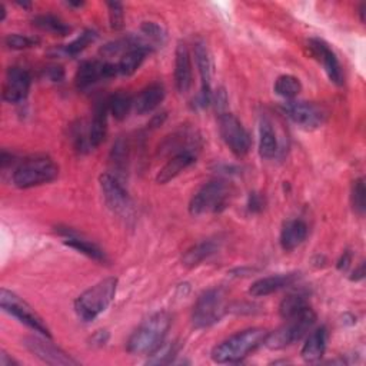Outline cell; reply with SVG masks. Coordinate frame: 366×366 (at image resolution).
<instances>
[{
    "label": "cell",
    "mask_w": 366,
    "mask_h": 366,
    "mask_svg": "<svg viewBox=\"0 0 366 366\" xmlns=\"http://www.w3.org/2000/svg\"><path fill=\"white\" fill-rule=\"evenodd\" d=\"M170 327V316L159 312L147 317L129 337L127 350L133 355H150L164 340Z\"/></svg>",
    "instance_id": "cell-1"
},
{
    "label": "cell",
    "mask_w": 366,
    "mask_h": 366,
    "mask_svg": "<svg viewBox=\"0 0 366 366\" xmlns=\"http://www.w3.org/2000/svg\"><path fill=\"white\" fill-rule=\"evenodd\" d=\"M267 336V330L262 327H250L234 333L223 340L212 350V359L217 363H234L246 357L257 346H260Z\"/></svg>",
    "instance_id": "cell-2"
},
{
    "label": "cell",
    "mask_w": 366,
    "mask_h": 366,
    "mask_svg": "<svg viewBox=\"0 0 366 366\" xmlns=\"http://www.w3.org/2000/svg\"><path fill=\"white\" fill-rule=\"evenodd\" d=\"M116 287L117 279L107 277L84 290L74 302L77 316L84 322L96 319L112 303L116 293Z\"/></svg>",
    "instance_id": "cell-3"
},
{
    "label": "cell",
    "mask_w": 366,
    "mask_h": 366,
    "mask_svg": "<svg viewBox=\"0 0 366 366\" xmlns=\"http://www.w3.org/2000/svg\"><path fill=\"white\" fill-rule=\"evenodd\" d=\"M59 174L57 164L46 156H33L21 160L13 172V183L20 189H29L54 180Z\"/></svg>",
    "instance_id": "cell-4"
},
{
    "label": "cell",
    "mask_w": 366,
    "mask_h": 366,
    "mask_svg": "<svg viewBox=\"0 0 366 366\" xmlns=\"http://www.w3.org/2000/svg\"><path fill=\"white\" fill-rule=\"evenodd\" d=\"M287 322L276 329L272 333H267L264 339V345L272 349V350H279L283 349L296 340H300L315 325L316 322V315L315 312L307 306L305 307L300 313L296 316L286 319Z\"/></svg>",
    "instance_id": "cell-5"
},
{
    "label": "cell",
    "mask_w": 366,
    "mask_h": 366,
    "mask_svg": "<svg viewBox=\"0 0 366 366\" xmlns=\"http://www.w3.org/2000/svg\"><path fill=\"white\" fill-rule=\"evenodd\" d=\"M229 197L227 184L222 180H213L202 186L189 203V210L193 216L204 213H216L224 209Z\"/></svg>",
    "instance_id": "cell-6"
},
{
    "label": "cell",
    "mask_w": 366,
    "mask_h": 366,
    "mask_svg": "<svg viewBox=\"0 0 366 366\" xmlns=\"http://www.w3.org/2000/svg\"><path fill=\"white\" fill-rule=\"evenodd\" d=\"M0 306L4 312L14 316L19 322L24 323L30 329L41 333L46 337L51 336L47 325L36 313V310L27 302H24L21 297L14 295L13 292H10L7 289L0 290Z\"/></svg>",
    "instance_id": "cell-7"
},
{
    "label": "cell",
    "mask_w": 366,
    "mask_h": 366,
    "mask_svg": "<svg viewBox=\"0 0 366 366\" xmlns=\"http://www.w3.org/2000/svg\"><path fill=\"white\" fill-rule=\"evenodd\" d=\"M224 313V293L222 289H209L203 292L193 306L194 327H209L219 322Z\"/></svg>",
    "instance_id": "cell-8"
},
{
    "label": "cell",
    "mask_w": 366,
    "mask_h": 366,
    "mask_svg": "<svg viewBox=\"0 0 366 366\" xmlns=\"http://www.w3.org/2000/svg\"><path fill=\"white\" fill-rule=\"evenodd\" d=\"M219 133L230 149L233 154L237 157L244 156L252 146V139L247 130L243 127L240 120L232 113H220L219 116Z\"/></svg>",
    "instance_id": "cell-9"
},
{
    "label": "cell",
    "mask_w": 366,
    "mask_h": 366,
    "mask_svg": "<svg viewBox=\"0 0 366 366\" xmlns=\"http://www.w3.org/2000/svg\"><path fill=\"white\" fill-rule=\"evenodd\" d=\"M282 109L293 123L306 130L317 129L326 120V110L312 102L289 100L283 104Z\"/></svg>",
    "instance_id": "cell-10"
},
{
    "label": "cell",
    "mask_w": 366,
    "mask_h": 366,
    "mask_svg": "<svg viewBox=\"0 0 366 366\" xmlns=\"http://www.w3.org/2000/svg\"><path fill=\"white\" fill-rule=\"evenodd\" d=\"M106 204L119 216L129 217L132 214V200L122 182L110 173H103L99 179Z\"/></svg>",
    "instance_id": "cell-11"
},
{
    "label": "cell",
    "mask_w": 366,
    "mask_h": 366,
    "mask_svg": "<svg viewBox=\"0 0 366 366\" xmlns=\"http://www.w3.org/2000/svg\"><path fill=\"white\" fill-rule=\"evenodd\" d=\"M23 345L30 353H33L36 357H39L41 362L47 365H61V366L79 365V362L73 359L70 355H67L64 350L40 337H34V336L24 337Z\"/></svg>",
    "instance_id": "cell-12"
},
{
    "label": "cell",
    "mask_w": 366,
    "mask_h": 366,
    "mask_svg": "<svg viewBox=\"0 0 366 366\" xmlns=\"http://www.w3.org/2000/svg\"><path fill=\"white\" fill-rule=\"evenodd\" d=\"M116 74H119L117 64L99 60H87L79 66L74 76V84L79 90H86L99 80L110 79Z\"/></svg>",
    "instance_id": "cell-13"
},
{
    "label": "cell",
    "mask_w": 366,
    "mask_h": 366,
    "mask_svg": "<svg viewBox=\"0 0 366 366\" xmlns=\"http://www.w3.org/2000/svg\"><path fill=\"white\" fill-rule=\"evenodd\" d=\"M307 49H309V53L322 63L330 81L337 86L343 84V71H342L340 63L335 51L329 47V44L322 39H310L307 41Z\"/></svg>",
    "instance_id": "cell-14"
},
{
    "label": "cell",
    "mask_w": 366,
    "mask_h": 366,
    "mask_svg": "<svg viewBox=\"0 0 366 366\" xmlns=\"http://www.w3.org/2000/svg\"><path fill=\"white\" fill-rule=\"evenodd\" d=\"M194 59L199 69L202 87L196 99V104L199 107H206L212 103L213 93H212V60L209 50L203 41H197L194 44Z\"/></svg>",
    "instance_id": "cell-15"
},
{
    "label": "cell",
    "mask_w": 366,
    "mask_h": 366,
    "mask_svg": "<svg viewBox=\"0 0 366 366\" xmlns=\"http://www.w3.org/2000/svg\"><path fill=\"white\" fill-rule=\"evenodd\" d=\"M30 74L27 70L13 66L7 70L3 84V99L9 103L23 102L30 90Z\"/></svg>",
    "instance_id": "cell-16"
},
{
    "label": "cell",
    "mask_w": 366,
    "mask_h": 366,
    "mask_svg": "<svg viewBox=\"0 0 366 366\" xmlns=\"http://www.w3.org/2000/svg\"><path fill=\"white\" fill-rule=\"evenodd\" d=\"M174 86L179 93H187L192 86V60L189 49L179 41L174 51Z\"/></svg>",
    "instance_id": "cell-17"
},
{
    "label": "cell",
    "mask_w": 366,
    "mask_h": 366,
    "mask_svg": "<svg viewBox=\"0 0 366 366\" xmlns=\"http://www.w3.org/2000/svg\"><path fill=\"white\" fill-rule=\"evenodd\" d=\"M297 277H299L297 273H279V274L266 276V277H262V279L256 280L254 283H252L249 293L253 297L267 296L270 293H274L280 289H285V287L293 285L297 280Z\"/></svg>",
    "instance_id": "cell-18"
},
{
    "label": "cell",
    "mask_w": 366,
    "mask_h": 366,
    "mask_svg": "<svg viewBox=\"0 0 366 366\" xmlns=\"http://www.w3.org/2000/svg\"><path fill=\"white\" fill-rule=\"evenodd\" d=\"M164 99V87L160 83L146 86L134 99L133 109L137 114H147L153 112Z\"/></svg>",
    "instance_id": "cell-19"
},
{
    "label": "cell",
    "mask_w": 366,
    "mask_h": 366,
    "mask_svg": "<svg viewBox=\"0 0 366 366\" xmlns=\"http://www.w3.org/2000/svg\"><path fill=\"white\" fill-rule=\"evenodd\" d=\"M194 160H196L194 152H182V153L173 154L166 162V164L159 170V173L156 176V182L160 184H164V183L173 180L184 169H187L190 164H193Z\"/></svg>",
    "instance_id": "cell-20"
},
{
    "label": "cell",
    "mask_w": 366,
    "mask_h": 366,
    "mask_svg": "<svg viewBox=\"0 0 366 366\" xmlns=\"http://www.w3.org/2000/svg\"><path fill=\"white\" fill-rule=\"evenodd\" d=\"M107 113H109L107 100L97 102L93 112L89 136H87V142L90 147H97L99 144L103 143L107 133Z\"/></svg>",
    "instance_id": "cell-21"
},
{
    "label": "cell",
    "mask_w": 366,
    "mask_h": 366,
    "mask_svg": "<svg viewBox=\"0 0 366 366\" xmlns=\"http://www.w3.org/2000/svg\"><path fill=\"white\" fill-rule=\"evenodd\" d=\"M307 236V226L303 220L295 219L285 222L280 230V246L283 250L289 252L300 246Z\"/></svg>",
    "instance_id": "cell-22"
},
{
    "label": "cell",
    "mask_w": 366,
    "mask_h": 366,
    "mask_svg": "<svg viewBox=\"0 0 366 366\" xmlns=\"http://www.w3.org/2000/svg\"><path fill=\"white\" fill-rule=\"evenodd\" d=\"M326 342H327V329L325 326L315 329L313 332H310L306 342L303 343V347L300 350L302 357L306 362H316L325 353Z\"/></svg>",
    "instance_id": "cell-23"
},
{
    "label": "cell",
    "mask_w": 366,
    "mask_h": 366,
    "mask_svg": "<svg viewBox=\"0 0 366 366\" xmlns=\"http://www.w3.org/2000/svg\"><path fill=\"white\" fill-rule=\"evenodd\" d=\"M61 234L64 236V243L67 246L76 249L77 252L86 254L90 259H94L97 262H104L106 260L103 250L97 244L90 242L89 239H86V237H83V236H80V234H77V233H74L69 229L63 230Z\"/></svg>",
    "instance_id": "cell-24"
},
{
    "label": "cell",
    "mask_w": 366,
    "mask_h": 366,
    "mask_svg": "<svg viewBox=\"0 0 366 366\" xmlns=\"http://www.w3.org/2000/svg\"><path fill=\"white\" fill-rule=\"evenodd\" d=\"M279 152V143L273 124L267 117H262L259 126V154L263 159H272Z\"/></svg>",
    "instance_id": "cell-25"
},
{
    "label": "cell",
    "mask_w": 366,
    "mask_h": 366,
    "mask_svg": "<svg viewBox=\"0 0 366 366\" xmlns=\"http://www.w3.org/2000/svg\"><path fill=\"white\" fill-rule=\"evenodd\" d=\"M129 163V143L126 139L119 137L110 152V167L114 172V177L120 180V174L127 170Z\"/></svg>",
    "instance_id": "cell-26"
},
{
    "label": "cell",
    "mask_w": 366,
    "mask_h": 366,
    "mask_svg": "<svg viewBox=\"0 0 366 366\" xmlns=\"http://www.w3.org/2000/svg\"><path fill=\"white\" fill-rule=\"evenodd\" d=\"M216 249H217V246L212 240L200 242L186 250V253L182 257V262L187 267H194V266L200 264L204 259L210 257L216 252Z\"/></svg>",
    "instance_id": "cell-27"
},
{
    "label": "cell",
    "mask_w": 366,
    "mask_h": 366,
    "mask_svg": "<svg viewBox=\"0 0 366 366\" xmlns=\"http://www.w3.org/2000/svg\"><path fill=\"white\" fill-rule=\"evenodd\" d=\"M109 113L116 120H123L127 117L130 109L133 107V99L126 92H116L107 99Z\"/></svg>",
    "instance_id": "cell-28"
},
{
    "label": "cell",
    "mask_w": 366,
    "mask_h": 366,
    "mask_svg": "<svg viewBox=\"0 0 366 366\" xmlns=\"http://www.w3.org/2000/svg\"><path fill=\"white\" fill-rule=\"evenodd\" d=\"M305 307H307L306 295L302 292H293L289 293L279 305V315L283 319H290L300 313Z\"/></svg>",
    "instance_id": "cell-29"
},
{
    "label": "cell",
    "mask_w": 366,
    "mask_h": 366,
    "mask_svg": "<svg viewBox=\"0 0 366 366\" xmlns=\"http://www.w3.org/2000/svg\"><path fill=\"white\" fill-rule=\"evenodd\" d=\"M147 53H149V50H146V49H132V50L126 51L117 63L119 73L123 76L133 74L143 63Z\"/></svg>",
    "instance_id": "cell-30"
},
{
    "label": "cell",
    "mask_w": 366,
    "mask_h": 366,
    "mask_svg": "<svg viewBox=\"0 0 366 366\" xmlns=\"http://www.w3.org/2000/svg\"><path fill=\"white\" fill-rule=\"evenodd\" d=\"M33 24L40 30L54 33L59 36H66L70 31V27L61 19L53 14H39L33 19Z\"/></svg>",
    "instance_id": "cell-31"
},
{
    "label": "cell",
    "mask_w": 366,
    "mask_h": 366,
    "mask_svg": "<svg viewBox=\"0 0 366 366\" xmlns=\"http://www.w3.org/2000/svg\"><path fill=\"white\" fill-rule=\"evenodd\" d=\"M273 87L279 96H282L285 99H293L300 93L302 83L296 76L282 74L276 79Z\"/></svg>",
    "instance_id": "cell-32"
},
{
    "label": "cell",
    "mask_w": 366,
    "mask_h": 366,
    "mask_svg": "<svg viewBox=\"0 0 366 366\" xmlns=\"http://www.w3.org/2000/svg\"><path fill=\"white\" fill-rule=\"evenodd\" d=\"M96 37H97L96 31H93V30H84V31H83L80 36H77L73 41H70L69 44H66L64 49H63V51H64V54H67V56H76V54H79L80 51H83L90 43H93V41L96 40Z\"/></svg>",
    "instance_id": "cell-33"
},
{
    "label": "cell",
    "mask_w": 366,
    "mask_h": 366,
    "mask_svg": "<svg viewBox=\"0 0 366 366\" xmlns=\"http://www.w3.org/2000/svg\"><path fill=\"white\" fill-rule=\"evenodd\" d=\"M350 200H352V207L353 210L359 214L363 216L365 209H366V189H365V182L363 179H356L352 184V194H350Z\"/></svg>",
    "instance_id": "cell-34"
},
{
    "label": "cell",
    "mask_w": 366,
    "mask_h": 366,
    "mask_svg": "<svg viewBox=\"0 0 366 366\" xmlns=\"http://www.w3.org/2000/svg\"><path fill=\"white\" fill-rule=\"evenodd\" d=\"M4 44L11 50H23V49L34 47L36 44H39V39L31 37V36H26V34L11 33V34H7L4 37Z\"/></svg>",
    "instance_id": "cell-35"
},
{
    "label": "cell",
    "mask_w": 366,
    "mask_h": 366,
    "mask_svg": "<svg viewBox=\"0 0 366 366\" xmlns=\"http://www.w3.org/2000/svg\"><path fill=\"white\" fill-rule=\"evenodd\" d=\"M177 353V346L176 343H162L153 353H150V359L147 360V363H169L172 362L173 356Z\"/></svg>",
    "instance_id": "cell-36"
},
{
    "label": "cell",
    "mask_w": 366,
    "mask_h": 366,
    "mask_svg": "<svg viewBox=\"0 0 366 366\" xmlns=\"http://www.w3.org/2000/svg\"><path fill=\"white\" fill-rule=\"evenodd\" d=\"M107 9H109V21H110V27L113 30H120L124 24V11H123V6L119 1H107L106 3Z\"/></svg>",
    "instance_id": "cell-37"
},
{
    "label": "cell",
    "mask_w": 366,
    "mask_h": 366,
    "mask_svg": "<svg viewBox=\"0 0 366 366\" xmlns=\"http://www.w3.org/2000/svg\"><path fill=\"white\" fill-rule=\"evenodd\" d=\"M140 30L142 33L150 40V41H154V43H163L164 41V31L163 29L154 23V21H143L142 26H140Z\"/></svg>",
    "instance_id": "cell-38"
},
{
    "label": "cell",
    "mask_w": 366,
    "mask_h": 366,
    "mask_svg": "<svg viewBox=\"0 0 366 366\" xmlns=\"http://www.w3.org/2000/svg\"><path fill=\"white\" fill-rule=\"evenodd\" d=\"M264 207V199L262 197L260 193H250L249 200H247V210L250 213H259Z\"/></svg>",
    "instance_id": "cell-39"
},
{
    "label": "cell",
    "mask_w": 366,
    "mask_h": 366,
    "mask_svg": "<svg viewBox=\"0 0 366 366\" xmlns=\"http://www.w3.org/2000/svg\"><path fill=\"white\" fill-rule=\"evenodd\" d=\"M107 339H109V333H107V330H97L93 336H92V339H90V345H93V346H103L106 342H107Z\"/></svg>",
    "instance_id": "cell-40"
},
{
    "label": "cell",
    "mask_w": 366,
    "mask_h": 366,
    "mask_svg": "<svg viewBox=\"0 0 366 366\" xmlns=\"http://www.w3.org/2000/svg\"><path fill=\"white\" fill-rule=\"evenodd\" d=\"M63 69L60 66H53L47 69V76L53 80V81H60L63 79Z\"/></svg>",
    "instance_id": "cell-41"
},
{
    "label": "cell",
    "mask_w": 366,
    "mask_h": 366,
    "mask_svg": "<svg viewBox=\"0 0 366 366\" xmlns=\"http://www.w3.org/2000/svg\"><path fill=\"white\" fill-rule=\"evenodd\" d=\"M350 260H352V256H350V253L346 250V252L342 254V257L339 259V262H337V269H339V270H346V269L349 267V264H350Z\"/></svg>",
    "instance_id": "cell-42"
},
{
    "label": "cell",
    "mask_w": 366,
    "mask_h": 366,
    "mask_svg": "<svg viewBox=\"0 0 366 366\" xmlns=\"http://www.w3.org/2000/svg\"><path fill=\"white\" fill-rule=\"evenodd\" d=\"M16 366V365H19L14 359H11V357H9V355L4 352V350H1L0 352V366Z\"/></svg>",
    "instance_id": "cell-43"
},
{
    "label": "cell",
    "mask_w": 366,
    "mask_h": 366,
    "mask_svg": "<svg viewBox=\"0 0 366 366\" xmlns=\"http://www.w3.org/2000/svg\"><path fill=\"white\" fill-rule=\"evenodd\" d=\"M353 274H355V276H352L350 279H352V280H355V282H356V280L363 279V276H365V264H363V263H360V266L353 272Z\"/></svg>",
    "instance_id": "cell-44"
},
{
    "label": "cell",
    "mask_w": 366,
    "mask_h": 366,
    "mask_svg": "<svg viewBox=\"0 0 366 366\" xmlns=\"http://www.w3.org/2000/svg\"><path fill=\"white\" fill-rule=\"evenodd\" d=\"M359 13H360V20H362V21H365V4H363V3L360 4Z\"/></svg>",
    "instance_id": "cell-45"
},
{
    "label": "cell",
    "mask_w": 366,
    "mask_h": 366,
    "mask_svg": "<svg viewBox=\"0 0 366 366\" xmlns=\"http://www.w3.org/2000/svg\"><path fill=\"white\" fill-rule=\"evenodd\" d=\"M0 11H1V21L6 19V7L4 4H0Z\"/></svg>",
    "instance_id": "cell-46"
}]
</instances>
